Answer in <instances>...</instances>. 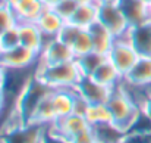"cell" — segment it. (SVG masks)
<instances>
[{"mask_svg":"<svg viewBox=\"0 0 151 143\" xmlns=\"http://www.w3.org/2000/svg\"><path fill=\"white\" fill-rule=\"evenodd\" d=\"M88 106H90V103L81 95H78V93L75 92V96H73V112H72V114L85 117V112H87Z\"/></svg>","mask_w":151,"mask_h":143,"instance_id":"obj_31","label":"cell"},{"mask_svg":"<svg viewBox=\"0 0 151 143\" xmlns=\"http://www.w3.org/2000/svg\"><path fill=\"white\" fill-rule=\"evenodd\" d=\"M70 140H72V143H90V142H93V140H94V134H93V131H91V127H90L88 130H85V131L76 134V136L72 137Z\"/></svg>","mask_w":151,"mask_h":143,"instance_id":"obj_32","label":"cell"},{"mask_svg":"<svg viewBox=\"0 0 151 143\" xmlns=\"http://www.w3.org/2000/svg\"><path fill=\"white\" fill-rule=\"evenodd\" d=\"M56 120H57V117H56V112H54V108H53L51 92H50L49 95L37 105V108L34 109V112H32L28 124H40V125L49 127Z\"/></svg>","mask_w":151,"mask_h":143,"instance_id":"obj_19","label":"cell"},{"mask_svg":"<svg viewBox=\"0 0 151 143\" xmlns=\"http://www.w3.org/2000/svg\"><path fill=\"white\" fill-rule=\"evenodd\" d=\"M122 143H151V128H132Z\"/></svg>","mask_w":151,"mask_h":143,"instance_id":"obj_27","label":"cell"},{"mask_svg":"<svg viewBox=\"0 0 151 143\" xmlns=\"http://www.w3.org/2000/svg\"><path fill=\"white\" fill-rule=\"evenodd\" d=\"M90 143H100V142H97V140H96V139H94V140H93V142H90Z\"/></svg>","mask_w":151,"mask_h":143,"instance_id":"obj_43","label":"cell"},{"mask_svg":"<svg viewBox=\"0 0 151 143\" xmlns=\"http://www.w3.org/2000/svg\"><path fill=\"white\" fill-rule=\"evenodd\" d=\"M15 25H18V18L13 7L0 0V34Z\"/></svg>","mask_w":151,"mask_h":143,"instance_id":"obj_25","label":"cell"},{"mask_svg":"<svg viewBox=\"0 0 151 143\" xmlns=\"http://www.w3.org/2000/svg\"><path fill=\"white\" fill-rule=\"evenodd\" d=\"M70 47L73 50L75 56H82V55H87L90 52L94 50L93 46V39H91V34L88 30H81V33L76 36V39L72 42Z\"/></svg>","mask_w":151,"mask_h":143,"instance_id":"obj_24","label":"cell"},{"mask_svg":"<svg viewBox=\"0 0 151 143\" xmlns=\"http://www.w3.org/2000/svg\"><path fill=\"white\" fill-rule=\"evenodd\" d=\"M18 22H37L46 4L43 0H19L16 4L12 6Z\"/></svg>","mask_w":151,"mask_h":143,"instance_id":"obj_14","label":"cell"},{"mask_svg":"<svg viewBox=\"0 0 151 143\" xmlns=\"http://www.w3.org/2000/svg\"><path fill=\"white\" fill-rule=\"evenodd\" d=\"M81 30H85V28H81V27H78V25L72 24V22H66V24L63 25L60 34L57 36V39H60L62 42H65L66 45L70 46L72 42L76 39V36L81 33Z\"/></svg>","mask_w":151,"mask_h":143,"instance_id":"obj_28","label":"cell"},{"mask_svg":"<svg viewBox=\"0 0 151 143\" xmlns=\"http://www.w3.org/2000/svg\"><path fill=\"white\" fill-rule=\"evenodd\" d=\"M68 22H72L81 28L88 30L96 22H99V3H96V4H78L70 21H68Z\"/></svg>","mask_w":151,"mask_h":143,"instance_id":"obj_20","label":"cell"},{"mask_svg":"<svg viewBox=\"0 0 151 143\" xmlns=\"http://www.w3.org/2000/svg\"><path fill=\"white\" fill-rule=\"evenodd\" d=\"M18 30H19V37H21V45L25 47H29L38 53L43 52L44 46L50 39H47L37 22H18Z\"/></svg>","mask_w":151,"mask_h":143,"instance_id":"obj_9","label":"cell"},{"mask_svg":"<svg viewBox=\"0 0 151 143\" xmlns=\"http://www.w3.org/2000/svg\"><path fill=\"white\" fill-rule=\"evenodd\" d=\"M65 24L66 21L54 10V7H47V6L37 21V25L47 39H56L60 34Z\"/></svg>","mask_w":151,"mask_h":143,"instance_id":"obj_13","label":"cell"},{"mask_svg":"<svg viewBox=\"0 0 151 143\" xmlns=\"http://www.w3.org/2000/svg\"><path fill=\"white\" fill-rule=\"evenodd\" d=\"M99 22L103 24L114 37L128 34L131 28L119 4L99 3Z\"/></svg>","mask_w":151,"mask_h":143,"instance_id":"obj_5","label":"cell"},{"mask_svg":"<svg viewBox=\"0 0 151 143\" xmlns=\"http://www.w3.org/2000/svg\"><path fill=\"white\" fill-rule=\"evenodd\" d=\"M6 77H7V69L0 63V89L4 87V83H6Z\"/></svg>","mask_w":151,"mask_h":143,"instance_id":"obj_35","label":"cell"},{"mask_svg":"<svg viewBox=\"0 0 151 143\" xmlns=\"http://www.w3.org/2000/svg\"><path fill=\"white\" fill-rule=\"evenodd\" d=\"M91 39H93V46H94V52L100 53L103 56H109L110 50L114 45L116 37L100 22H96L93 27L88 28Z\"/></svg>","mask_w":151,"mask_h":143,"instance_id":"obj_15","label":"cell"},{"mask_svg":"<svg viewBox=\"0 0 151 143\" xmlns=\"http://www.w3.org/2000/svg\"><path fill=\"white\" fill-rule=\"evenodd\" d=\"M107 106L111 112L113 124L123 133L131 131L142 114L139 105L131 99V96L125 92V89L120 84L113 89L107 100Z\"/></svg>","mask_w":151,"mask_h":143,"instance_id":"obj_1","label":"cell"},{"mask_svg":"<svg viewBox=\"0 0 151 143\" xmlns=\"http://www.w3.org/2000/svg\"><path fill=\"white\" fill-rule=\"evenodd\" d=\"M141 112H142V115L151 123V95L141 103Z\"/></svg>","mask_w":151,"mask_h":143,"instance_id":"obj_33","label":"cell"},{"mask_svg":"<svg viewBox=\"0 0 151 143\" xmlns=\"http://www.w3.org/2000/svg\"><path fill=\"white\" fill-rule=\"evenodd\" d=\"M40 53L22 45L4 50L0 56V63L9 71H24L31 66H37Z\"/></svg>","mask_w":151,"mask_h":143,"instance_id":"obj_4","label":"cell"},{"mask_svg":"<svg viewBox=\"0 0 151 143\" xmlns=\"http://www.w3.org/2000/svg\"><path fill=\"white\" fill-rule=\"evenodd\" d=\"M85 120L88 121L90 127L106 124V123H113L111 112H110L107 103H90V106L85 112Z\"/></svg>","mask_w":151,"mask_h":143,"instance_id":"obj_23","label":"cell"},{"mask_svg":"<svg viewBox=\"0 0 151 143\" xmlns=\"http://www.w3.org/2000/svg\"><path fill=\"white\" fill-rule=\"evenodd\" d=\"M107 56H103L97 52H90L87 55H82V56H78L75 59L78 68H79V72L82 77H93V74L97 71V68L100 66L101 63L104 62Z\"/></svg>","mask_w":151,"mask_h":143,"instance_id":"obj_22","label":"cell"},{"mask_svg":"<svg viewBox=\"0 0 151 143\" xmlns=\"http://www.w3.org/2000/svg\"><path fill=\"white\" fill-rule=\"evenodd\" d=\"M34 75L49 86L51 90L56 89H75V86L82 78L79 68L75 61L56 63V65H43L37 63Z\"/></svg>","mask_w":151,"mask_h":143,"instance_id":"obj_2","label":"cell"},{"mask_svg":"<svg viewBox=\"0 0 151 143\" xmlns=\"http://www.w3.org/2000/svg\"><path fill=\"white\" fill-rule=\"evenodd\" d=\"M119 7L122 9L131 28L151 21L150 7L144 0H120Z\"/></svg>","mask_w":151,"mask_h":143,"instance_id":"obj_10","label":"cell"},{"mask_svg":"<svg viewBox=\"0 0 151 143\" xmlns=\"http://www.w3.org/2000/svg\"><path fill=\"white\" fill-rule=\"evenodd\" d=\"M128 36L139 56L151 58V21L129 28Z\"/></svg>","mask_w":151,"mask_h":143,"instance_id":"obj_12","label":"cell"},{"mask_svg":"<svg viewBox=\"0 0 151 143\" xmlns=\"http://www.w3.org/2000/svg\"><path fill=\"white\" fill-rule=\"evenodd\" d=\"M144 1H145L147 4H150V3H151V0H144Z\"/></svg>","mask_w":151,"mask_h":143,"instance_id":"obj_42","label":"cell"},{"mask_svg":"<svg viewBox=\"0 0 151 143\" xmlns=\"http://www.w3.org/2000/svg\"><path fill=\"white\" fill-rule=\"evenodd\" d=\"M46 128L40 124L16 125L0 133V143H41Z\"/></svg>","mask_w":151,"mask_h":143,"instance_id":"obj_6","label":"cell"},{"mask_svg":"<svg viewBox=\"0 0 151 143\" xmlns=\"http://www.w3.org/2000/svg\"><path fill=\"white\" fill-rule=\"evenodd\" d=\"M50 128L54 130L56 133L68 137V139H72L76 134L88 130L90 128V124L85 120V117H81V115H76V114H70L68 117L57 118L50 125Z\"/></svg>","mask_w":151,"mask_h":143,"instance_id":"obj_11","label":"cell"},{"mask_svg":"<svg viewBox=\"0 0 151 143\" xmlns=\"http://www.w3.org/2000/svg\"><path fill=\"white\" fill-rule=\"evenodd\" d=\"M148 7H150V19H151V3L148 4Z\"/></svg>","mask_w":151,"mask_h":143,"instance_id":"obj_41","label":"cell"},{"mask_svg":"<svg viewBox=\"0 0 151 143\" xmlns=\"http://www.w3.org/2000/svg\"><path fill=\"white\" fill-rule=\"evenodd\" d=\"M76 7H78V3L75 0H63L54 7V10L68 22V21H70L73 12L76 10Z\"/></svg>","mask_w":151,"mask_h":143,"instance_id":"obj_29","label":"cell"},{"mask_svg":"<svg viewBox=\"0 0 151 143\" xmlns=\"http://www.w3.org/2000/svg\"><path fill=\"white\" fill-rule=\"evenodd\" d=\"M1 1H4V3H7V4H10V6H13V4H16L19 0H1Z\"/></svg>","mask_w":151,"mask_h":143,"instance_id":"obj_39","label":"cell"},{"mask_svg":"<svg viewBox=\"0 0 151 143\" xmlns=\"http://www.w3.org/2000/svg\"><path fill=\"white\" fill-rule=\"evenodd\" d=\"M93 78L107 87H111V89L117 87L123 81V75L120 74V71L114 66V63L109 58H106L104 62L97 68V71L93 74Z\"/></svg>","mask_w":151,"mask_h":143,"instance_id":"obj_18","label":"cell"},{"mask_svg":"<svg viewBox=\"0 0 151 143\" xmlns=\"http://www.w3.org/2000/svg\"><path fill=\"white\" fill-rule=\"evenodd\" d=\"M75 59H76V56H75L72 47L56 37V39H50L47 42V45L44 46L43 52L40 53L38 63L56 65V63L70 62V61H75Z\"/></svg>","mask_w":151,"mask_h":143,"instance_id":"obj_7","label":"cell"},{"mask_svg":"<svg viewBox=\"0 0 151 143\" xmlns=\"http://www.w3.org/2000/svg\"><path fill=\"white\" fill-rule=\"evenodd\" d=\"M41 143H72V140L65 137V136H62V134H59V133H56L54 130H51L50 125H49L46 128V131H44Z\"/></svg>","mask_w":151,"mask_h":143,"instance_id":"obj_30","label":"cell"},{"mask_svg":"<svg viewBox=\"0 0 151 143\" xmlns=\"http://www.w3.org/2000/svg\"><path fill=\"white\" fill-rule=\"evenodd\" d=\"M0 40H1V46H3V52L4 50H9V49H13L16 46L21 45V37H19V30H18V25L6 30L4 33L0 34Z\"/></svg>","mask_w":151,"mask_h":143,"instance_id":"obj_26","label":"cell"},{"mask_svg":"<svg viewBox=\"0 0 151 143\" xmlns=\"http://www.w3.org/2000/svg\"><path fill=\"white\" fill-rule=\"evenodd\" d=\"M88 103H107L113 89L96 81L93 77H82L73 89Z\"/></svg>","mask_w":151,"mask_h":143,"instance_id":"obj_8","label":"cell"},{"mask_svg":"<svg viewBox=\"0 0 151 143\" xmlns=\"http://www.w3.org/2000/svg\"><path fill=\"white\" fill-rule=\"evenodd\" d=\"M125 81L135 84V86H142L148 87L151 86V58L150 56H141L135 66L128 72V75L123 78Z\"/></svg>","mask_w":151,"mask_h":143,"instance_id":"obj_16","label":"cell"},{"mask_svg":"<svg viewBox=\"0 0 151 143\" xmlns=\"http://www.w3.org/2000/svg\"><path fill=\"white\" fill-rule=\"evenodd\" d=\"M91 131L94 134V139L100 143H122L125 134H126L120 128H117L113 123L93 125Z\"/></svg>","mask_w":151,"mask_h":143,"instance_id":"obj_21","label":"cell"},{"mask_svg":"<svg viewBox=\"0 0 151 143\" xmlns=\"http://www.w3.org/2000/svg\"><path fill=\"white\" fill-rule=\"evenodd\" d=\"M1 53H3V46H1V40H0V56H1Z\"/></svg>","mask_w":151,"mask_h":143,"instance_id":"obj_40","label":"cell"},{"mask_svg":"<svg viewBox=\"0 0 151 143\" xmlns=\"http://www.w3.org/2000/svg\"><path fill=\"white\" fill-rule=\"evenodd\" d=\"M7 106V100H6V93H4V89H0V117L4 111V108Z\"/></svg>","mask_w":151,"mask_h":143,"instance_id":"obj_34","label":"cell"},{"mask_svg":"<svg viewBox=\"0 0 151 143\" xmlns=\"http://www.w3.org/2000/svg\"><path fill=\"white\" fill-rule=\"evenodd\" d=\"M60 1H63V0H43V3H44L47 7H56Z\"/></svg>","mask_w":151,"mask_h":143,"instance_id":"obj_36","label":"cell"},{"mask_svg":"<svg viewBox=\"0 0 151 143\" xmlns=\"http://www.w3.org/2000/svg\"><path fill=\"white\" fill-rule=\"evenodd\" d=\"M99 3H103V4H119L120 0H99Z\"/></svg>","mask_w":151,"mask_h":143,"instance_id":"obj_38","label":"cell"},{"mask_svg":"<svg viewBox=\"0 0 151 143\" xmlns=\"http://www.w3.org/2000/svg\"><path fill=\"white\" fill-rule=\"evenodd\" d=\"M78 4H96L99 3V0H75Z\"/></svg>","mask_w":151,"mask_h":143,"instance_id":"obj_37","label":"cell"},{"mask_svg":"<svg viewBox=\"0 0 151 143\" xmlns=\"http://www.w3.org/2000/svg\"><path fill=\"white\" fill-rule=\"evenodd\" d=\"M73 89H56L51 90V102L57 118L68 117L73 112Z\"/></svg>","mask_w":151,"mask_h":143,"instance_id":"obj_17","label":"cell"},{"mask_svg":"<svg viewBox=\"0 0 151 143\" xmlns=\"http://www.w3.org/2000/svg\"><path fill=\"white\" fill-rule=\"evenodd\" d=\"M107 58L114 63V66L120 71V74L125 78L128 75V72L135 66V63L138 62V59L141 56L135 50V47L132 46L129 36L125 34V36L116 37L114 45H113V47H111Z\"/></svg>","mask_w":151,"mask_h":143,"instance_id":"obj_3","label":"cell"}]
</instances>
